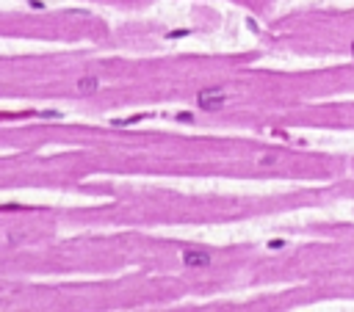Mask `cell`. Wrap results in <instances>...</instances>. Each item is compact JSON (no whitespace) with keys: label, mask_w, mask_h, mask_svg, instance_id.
<instances>
[{"label":"cell","mask_w":354,"mask_h":312,"mask_svg":"<svg viewBox=\"0 0 354 312\" xmlns=\"http://www.w3.org/2000/svg\"><path fill=\"white\" fill-rule=\"evenodd\" d=\"M352 56H354V42H352Z\"/></svg>","instance_id":"5"},{"label":"cell","mask_w":354,"mask_h":312,"mask_svg":"<svg viewBox=\"0 0 354 312\" xmlns=\"http://www.w3.org/2000/svg\"><path fill=\"white\" fill-rule=\"evenodd\" d=\"M97 77H80V80H78V91H80V94H94V91H97Z\"/></svg>","instance_id":"3"},{"label":"cell","mask_w":354,"mask_h":312,"mask_svg":"<svg viewBox=\"0 0 354 312\" xmlns=\"http://www.w3.org/2000/svg\"><path fill=\"white\" fill-rule=\"evenodd\" d=\"M224 103H227V94L219 86H208V89H202L197 94V105H199L202 111H219Z\"/></svg>","instance_id":"1"},{"label":"cell","mask_w":354,"mask_h":312,"mask_svg":"<svg viewBox=\"0 0 354 312\" xmlns=\"http://www.w3.org/2000/svg\"><path fill=\"white\" fill-rule=\"evenodd\" d=\"M183 263H186L188 268H208L210 254L205 249H186L183 251Z\"/></svg>","instance_id":"2"},{"label":"cell","mask_w":354,"mask_h":312,"mask_svg":"<svg viewBox=\"0 0 354 312\" xmlns=\"http://www.w3.org/2000/svg\"><path fill=\"white\" fill-rule=\"evenodd\" d=\"M147 113H139V116H127V119H114L111 125L114 127H130V125H139V122H144Z\"/></svg>","instance_id":"4"}]
</instances>
